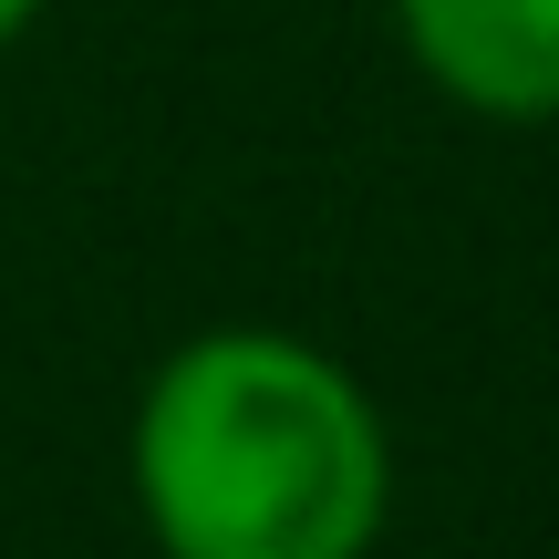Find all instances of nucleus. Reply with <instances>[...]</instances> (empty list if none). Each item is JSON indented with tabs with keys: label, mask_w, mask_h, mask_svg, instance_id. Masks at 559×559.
I'll return each mask as SVG.
<instances>
[{
	"label": "nucleus",
	"mask_w": 559,
	"mask_h": 559,
	"mask_svg": "<svg viewBox=\"0 0 559 559\" xmlns=\"http://www.w3.org/2000/svg\"><path fill=\"white\" fill-rule=\"evenodd\" d=\"M32 21H41V0H0V52H11V41L32 32Z\"/></svg>",
	"instance_id": "7ed1b4c3"
},
{
	"label": "nucleus",
	"mask_w": 559,
	"mask_h": 559,
	"mask_svg": "<svg viewBox=\"0 0 559 559\" xmlns=\"http://www.w3.org/2000/svg\"><path fill=\"white\" fill-rule=\"evenodd\" d=\"M394 41L466 115L559 124V0H394Z\"/></svg>",
	"instance_id": "f03ea898"
},
{
	"label": "nucleus",
	"mask_w": 559,
	"mask_h": 559,
	"mask_svg": "<svg viewBox=\"0 0 559 559\" xmlns=\"http://www.w3.org/2000/svg\"><path fill=\"white\" fill-rule=\"evenodd\" d=\"M124 487L156 559H373L394 436L342 353L228 321L145 373Z\"/></svg>",
	"instance_id": "f257e3e1"
}]
</instances>
